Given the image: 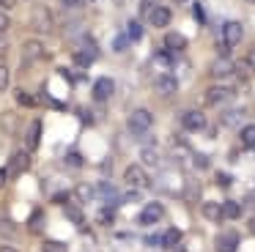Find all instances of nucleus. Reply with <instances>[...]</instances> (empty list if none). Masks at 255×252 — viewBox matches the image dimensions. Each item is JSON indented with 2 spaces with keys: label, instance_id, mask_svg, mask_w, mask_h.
Listing matches in <instances>:
<instances>
[{
  "label": "nucleus",
  "instance_id": "1",
  "mask_svg": "<svg viewBox=\"0 0 255 252\" xmlns=\"http://www.w3.org/2000/svg\"><path fill=\"white\" fill-rule=\"evenodd\" d=\"M151 126H154V115H151V110H145V107L132 110V115L127 118V129L132 131L134 137H143Z\"/></svg>",
  "mask_w": 255,
  "mask_h": 252
},
{
  "label": "nucleus",
  "instance_id": "2",
  "mask_svg": "<svg viewBox=\"0 0 255 252\" xmlns=\"http://www.w3.org/2000/svg\"><path fill=\"white\" fill-rule=\"evenodd\" d=\"M124 184H129L132 189H145V186H151V178L143 164H129L124 170Z\"/></svg>",
  "mask_w": 255,
  "mask_h": 252
},
{
  "label": "nucleus",
  "instance_id": "3",
  "mask_svg": "<svg viewBox=\"0 0 255 252\" xmlns=\"http://www.w3.org/2000/svg\"><path fill=\"white\" fill-rule=\"evenodd\" d=\"M239 241H242V236H239L233 228L220 230V233H217V239H214V250L217 252H236L239 250Z\"/></svg>",
  "mask_w": 255,
  "mask_h": 252
},
{
  "label": "nucleus",
  "instance_id": "4",
  "mask_svg": "<svg viewBox=\"0 0 255 252\" xmlns=\"http://www.w3.org/2000/svg\"><path fill=\"white\" fill-rule=\"evenodd\" d=\"M162 217H165V208H162V203H145V206L140 208V214H137V222L145 225V228H151V225H156Z\"/></svg>",
  "mask_w": 255,
  "mask_h": 252
},
{
  "label": "nucleus",
  "instance_id": "5",
  "mask_svg": "<svg viewBox=\"0 0 255 252\" xmlns=\"http://www.w3.org/2000/svg\"><path fill=\"white\" fill-rule=\"evenodd\" d=\"M181 126L187 131H203L206 129L203 110H184V113H181Z\"/></svg>",
  "mask_w": 255,
  "mask_h": 252
},
{
  "label": "nucleus",
  "instance_id": "6",
  "mask_svg": "<svg viewBox=\"0 0 255 252\" xmlns=\"http://www.w3.org/2000/svg\"><path fill=\"white\" fill-rule=\"evenodd\" d=\"M30 167V151L25 148V151H14L11 159H8V175H22L25 170Z\"/></svg>",
  "mask_w": 255,
  "mask_h": 252
},
{
  "label": "nucleus",
  "instance_id": "7",
  "mask_svg": "<svg viewBox=\"0 0 255 252\" xmlns=\"http://www.w3.org/2000/svg\"><path fill=\"white\" fill-rule=\"evenodd\" d=\"M242 38H244L242 22L231 19V22H225V25H222V41H225L228 47H236V44H242Z\"/></svg>",
  "mask_w": 255,
  "mask_h": 252
},
{
  "label": "nucleus",
  "instance_id": "8",
  "mask_svg": "<svg viewBox=\"0 0 255 252\" xmlns=\"http://www.w3.org/2000/svg\"><path fill=\"white\" fill-rule=\"evenodd\" d=\"M236 96V91L228 85H211L209 91H206V104H225L231 102V99Z\"/></svg>",
  "mask_w": 255,
  "mask_h": 252
},
{
  "label": "nucleus",
  "instance_id": "9",
  "mask_svg": "<svg viewBox=\"0 0 255 252\" xmlns=\"http://www.w3.org/2000/svg\"><path fill=\"white\" fill-rule=\"evenodd\" d=\"M30 22H33V27L39 33H50L52 30V14L44 8V5H36L33 14H30Z\"/></svg>",
  "mask_w": 255,
  "mask_h": 252
},
{
  "label": "nucleus",
  "instance_id": "10",
  "mask_svg": "<svg viewBox=\"0 0 255 252\" xmlns=\"http://www.w3.org/2000/svg\"><path fill=\"white\" fill-rule=\"evenodd\" d=\"M44 55H47V49H44V44H41L39 38H28V41L22 44V60L25 63H33V60L44 58Z\"/></svg>",
  "mask_w": 255,
  "mask_h": 252
},
{
  "label": "nucleus",
  "instance_id": "11",
  "mask_svg": "<svg viewBox=\"0 0 255 252\" xmlns=\"http://www.w3.org/2000/svg\"><path fill=\"white\" fill-rule=\"evenodd\" d=\"M94 99L96 102H107V99L113 96V93H116V82L110 80V77H99V80L94 82Z\"/></svg>",
  "mask_w": 255,
  "mask_h": 252
},
{
  "label": "nucleus",
  "instance_id": "12",
  "mask_svg": "<svg viewBox=\"0 0 255 252\" xmlns=\"http://www.w3.org/2000/svg\"><path fill=\"white\" fill-rule=\"evenodd\" d=\"M145 19H148V25H154V27H167L170 19H173V11L167 8V5H154Z\"/></svg>",
  "mask_w": 255,
  "mask_h": 252
},
{
  "label": "nucleus",
  "instance_id": "13",
  "mask_svg": "<svg viewBox=\"0 0 255 252\" xmlns=\"http://www.w3.org/2000/svg\"><path fill=\"white\" fill-rule=\"evenodd\" d=\"M162 44H165L167 52H184V49H187V38H184V33H178V30H167Z\"/></svg>",
  "mask_w": 255,
  "mask_h": 252
},
{
  "label": "nucleus",
  "instance_id": "14",
  "mask_svg": "<svg viewBox=\"0 0 255 252\" xmlns=\"http://www.w3.org/2000/svg\"><path fill=\"white\" fill-rule=\"evenodd\" d=\"M39 142H41V121L36 118L28 124V131H25V148H28V151H36Z\"/></svg>",
  "mask_w": 255,
  "mask_h": 252
},
{
  "label": "nucleus",
  "instance_id": "15",
  "mask_svg": "<svg viewBox=\"0 0 255 252\" xmlns=\"http://www.w3.org/2000/svg\"><path fill=\"white\" fill-rule=\"evenodd\" d=\"M178 91V80L173 74H159L156 77V93L159 96H173Z\"/></svg>",
  "mask_w": 255,
  "mask_h": 252
},
{
  "label": "nucleus",
  "instance_id": "16",
  "mask_svg": "<svg viewBox=\"0 0 255 252\" xmlns=\"http://www.w3.org/2000/svg\"><path fill=\"white\" fill-rule=\"evenodd\" d=\"M211 77H217V80H225V77H233V60L231 58H217L214 63H211Z\"/></svg>",
  "mask_w": 255,
  "mask_h": 252
},
{
  "label": "nucleus",
  "instance_id": "17",
  "mask_svg": "<svg viewBox=\"0 0 255 252\" xmlns=\"http://www.w3.org/2000/svg\"><path fill=\"white\" fill-rule=\"evenodd\" d=\"M200 211L209 222H222V203H203Z\"/></svg>",
  "mask_w": 255,
  "mask_h": 252
},
{
  "label": "nucleus",
  "instance_id": "18",
  "mask_svg": "<svg viewBox=\"0 0 255 252\" xmlns=\"http://www.w3.org/2000/svg\"><path fill=\"white\" fill-rule=\"evenodd\" d=\"M244 214V206L236 200H225L222 203V219H239Z\"/></svg>",
  "mask_w": 255,
  "mask_h": 252
},
{
  "label": "nucleus",
  "instance_id": "19",
  "mask_svg": "<svg viewBox=\"0 0 255 252\" xmlns=\"http://www.w3.org/2000/svg\"><path fill=\"white\" fill-rule=\"evenodd\" d=\"M250 74H253V66H250L247 58H244V60H233V77H236V80L247 82Z\"/></svg>",
  "mask_w": 255,
  "mask_h": 252
},
{
  "label": "nucleus",
  "instance_id": "20",
  "mask_svg": "<svg viewBox=\"0 0 255 252\" xmlns=\"http://www.w3.org/2000/svg\"><path fill=\"white\" fill-rule=\"evenodd\" d=\"M178 241H181V230L167 228L165 233H162V247H165V250H176V247H178Z\"/></svg>",
  "mask_w": 255,
  "mask_h": 252
},
{
  "label": "nucleus",
  "instance_id": "21",
  "mask_svg": "<svg viewBox=\"0 0 255 252\" xmlns=\"http://www.w3.org/2000/svg\"><path fill=\"white\" fill-rule=\"evenodd\" d=\"M239 140H242L244 148H253V151H255V124L242 126V131H239Z\"/></svg>",
  "mask_w": 255,
  "mask_h": 252
},
{
  "label": "nucleus",
  "instance_id": "22",
  "mask_svg": "<svg viewBox=\"0 0 255 252\" xmlns=\"http://www.w3.org/2000/svg\"><path fill=\"white\" fill-rule=\"evenodd\" d=\"M140 162L145 164V167H156V164H159V151H156V148H143V151H140Z\"/></svg>",
  "mask_w": 255,
  "mask_h": 252
},
{
  "label": "nucleus",
  "instance_id": "23",
  "mask_svg": "<svg viewBox=\"0 0 255 252\" xmlns=\"http://www.w3.org/2000/svg\"><path fill=\"white\" fill-rule=\"evenodd\" d=\"M74 195H77V200L80 203H91L96 197V186H91V184H80L77 189H74Z\"/></svg>",
  "mask_w": 255,
  "mask_h": 252
},
{
  "label": "nucleus",
  "instance_id": "24",
  "mask_svg": "<svg viewBox=\"0 0 255 252\" xmlns=\"http://www.w3.org/2000/svg\"><path fill=\"white\" fill-rule=\"evenodd\" d=\"M242 115H244V110H228V113H222V124L225 126H239L242 124Z\"/></svg>",
  "mask_w": 255,
  "mask_h": 252
},
{
  "label": "nucleus",
  "instance_id": "25",
  "mask_svg": "<svg viewBox=\"0 0 255 252\" xmlns=\"http://www.w3.org/2000/svg\"><path fill=\"white\" fill-rule=\"evenodd\" d=\"M127 36L132 38V41H140V38H143V25H140L137 19H132L127 25Z\"/></svg>",
  "mask_w": 255,
  "mask_h": 252
},
{
  "label": "nucleus",
  "instance_id": "26",
  "mask_svg": "<svg viewBox=\"0 0 255 252\" xmlns=\"http://www.w3.org/2000/svg\"><path fill=\"white\" fill-rule=\"evenodd\" d=\"M8 85H11V71L6 63H0V93H6Z\"/></svg>",
  "mask_w": 255,
  "mask_h": 252
},
{
  "label": "nucleus",
  "instance_id": "27",
  "mask_svg": "<svg viewBox=\"0 0 255 252\" xmlns=\"http://www.w3.org/2000/svg\"><path fill=\"white\" fill-rule=\"evenodd\" d=\"M14 96H17V102L22 104V107H36V104H39V99L30 96V93H25V91H17Z\"/></svg>",
  "mask_w": 255,
  "mask_h": 252
},
{
  "label": "nucleus",
  "instance_id": "28",
  "mask_svg": "<svg viewBox=\"0 0 255 252\" xmlns=\"http://www.w3.org/2000/svg\"><path fill=\"white\" fill-rule=\"evenodd\" d=\"M28 225H30V230H44V211H33Z\"/></svg>",
  "mask_w": 255,
  "mask_h": 252
},
{
  "label": "nucleus",
  "instance_id": "29",
  "mask_svg": "<svg viewBox=\"0 0 255 252\" xmlns=\"http://www.w3.org/2000/svg\"><path fill=\"white\" fill-rule=\"evenodd\" d=\"M129 41H132V38H129L127 33H118V36L113 38V49H116V52H124V49L129 47Z\"/></svg>",
  "mask_w": 255,
  "mask_h": 252
},
{
  "label": "nucleus",
  "instance_id": "30",
  "mask_svg": "<svg viewBox=\"0 0 255 252\" xmlns=\"http://www.w3.org/2000/svg\"><path fill=\"white\" fill-rule=\"evenodd\" d=\"M83 162H85V159H83V153H80V151H69L66 153V164H69V167H83Z\"/></svg>",
  "mask_w": 255,
  "mask_h": 252
},
{
  "label": "nucleus",
  "instance_id": "31",
  "mask_svg": "<svg viewBox=\"0 0 255 252\" xmlns=\"http://www.w3.org/2000/svg\"><path fill=\"white\" fill-rule=\"evenodd\" d=\"M66 217L72 219V222H77V225H83V211H80L77 206H72V203H66Z\"/></svg>",
  "mask_w": 255,
  "mask_h": 252
},
{
  "label": "nucleus",
  "instance_id": "32",
  "mask_svg": "<svg viewBox=\"0 0 255 252\" xmlns=\"http://www.w3.org/2000/svg\"><path fill=\"white\" fill-rule=\"evenodd\" d=\"M69 247L63 244V241H44V250L41 252H66Z\"/></svg>",
  "mask_w": 255,
  "mask_h": 252
},
{
  "label": "nucleus",
  "instance_id": "33",
  "mask_svg": "<svg viewBox=\"0 0 255 252\" xmlns=\"http://www.w3.org/2000/svg\"><path fill=\"white\" fill-rule=\"evenodd\" d=\"M192 162H195V167H198V170L209 167V156H206V153H192Z\"/></svg>",
  "mask_w": 255,
  "mask_h": 252
},
{
  "label": "nucleus",
  "instance_id": "34",
  "mask_svg": "<svg viewBox=\"0 0 255 252\" xmlns=\"http://www.w3.org/2000/svg\"><path fill=\"white\" fill-rule=\"evenodd\" d=\"M8 27H11V19H8V11L0 8V33H8Z\"/></svg>",
  "mask_w": 255,
  "mask_h": 252
},
{
  "label": "nucleus",
  "instance_id": "35",
  "mask_svg": "<svg viewBox=\"0 0 255 252\" xmlns=\"http://www.w3.org/2000/svg\"><path fill=\"white\" fill-rule=\"evenodd\" d=\"M154 0H140V14H143V16H148L151 14V8H154Z\"/></svg>",
  "mask_w": 255,
  "mask_h": 252
},
{
  "label": "nucleus",
  "instance_id": "36",
  "mask_svg": "<svg viewBox=\"0 0 255 252\" xmlns=\"http://www.w3.org/2000/svg\"><path fill=\"white\" fill-rule=\"evenodd\" d=\"M99 222H105V225L113 222V208H102V211H99Z\"/></svg>",
  "mask_w": 255,
  "mask_h": 252
},
{
  "label": "nucleus",
  "instance_id": "37",
  "mask_svg": "<svg viewBox=\"0 0 255 252\" xmlns=\"http://www.w3.org/2000/svg\"><path fill=\"white\" fill-rule=\"evenodd\" d=\"M8 52V41H6V33H0V58Z\"/></svg>",
  "mask_w": 255,
  "mask_h": 252
},
{
  "label": "nucleus",
  "instance_id": "38",
  "mask_svg": "<svg viewBox=\"0 0 255 252\" xmlns=\"http://www.w3.org/2000/svg\"><path fill=\"white\" fill-rule=\"evenodd\" d=\"M52 200H55V203H66L69 200V192H58V195H52Z\"/></svg>",
  "mask_w": 255,
  "mask_h": 252
},
{
  "label": "nucleus",
  "instance_id": "39",
  "mask_svg": "<svg viewBox=\"0 0 255 252\" xmlns=\"http://www.w3.org/2000/svg\"><path fill=\"white\" fill-rule=\"evenodd\" d=\"M14 5H17V0H0V8H3V11L14 8Z\"/></svg>",
  "mask_w": 255,
  "mask_h": 252
},
{
  "label": "nucleus",
  "instance_id": "40",
  "mask_svg": "<svg viewBox=\"0 0 255 252\" xmlns=\"http://www.w3.org/2000/svg\"><path fill=\"white\" fill-rule=\"evenodd\" d=\"M6 181H8V170L0 167V186H6Z\"/></svg>",
  "mask_w": 255,
  "mask_h": 252
},
{
  "label": "nucleus",
  "instance_id": "41",
  "mask_svg": "<svg viewBox=\"0 0 255 252\" xmlns=\"http://www.w3.org/2000/svg\"><path fill=\"white\" fill-rule=\"evenodd\" d=\"M11 230H14L11 222H0V233H11Z\"/></svg>",
  "mask_w": 255,
  "mask_h": 252
},
{
  "label": "nucleus",
  "instance_id": "42",
  "mask_svg": "<svg viewBox=\"0 0 255 252\" xmlns=\"http://www.w3.org/2000/svg\"><path fill=\"white\" fill-rule=\"evenodd\" d=\"M217 181H220V186H228V184H231V178H228L225 173H220V175H217Z\"/></svg>",
  "mask_w": 255,
  "mask_h": 252
},
{
  "label": "nucleus",
  "instance_id": "43",
  "mask_svg": "<svg viewBox=\"0 0 255 252\" xmlns=\"http://www.w3.org/2000/svg\"><path fill=\"white\" fill-rule=\"evenodd\" d=\"M244 203H247L250 208H255V192H253V195H247V200H244Z\"/></svg>",
  "mask_w": 255,
  "mask_h": 252
},
{
  "label": "nucleus",
  "instance_id": "44",
  "mask_svg": "<svg viewBox=\"0 0 255 252\" xmlns=\"http://www.w3.org/2000/svg\"><path fill=\"white\" fill-rule=\"evenodd\" d=\"M247 60H250V66L255 69V49H250V55H247Z\"/></svg>",
  "mask_w": 255,
  "mask_h": 252
},
{
  "label": "nucleus",
  "instance_id": "45",
  "mask_svg": "<svg viewBox=\"0 0 255 252\" xmlns=\"http://www.w3.org/2000/svg\"><path fill=\"white\" fill-rule=\"evenodd\" d=\"M0 252H19V250H14V247H8V244H6V247H0Z\"/></svg>",
  "mask_w": 255,
  "mask_h": 252
},
{
  "label": "nucleus",
  "instance_id": "46",
  "mask_svg": "<svg viewBox=\"0 0 255 252\" xmlns=\"http://www.w3.org/2000/svg\"><path fill=\"white\" fill-rule=\"evenodd\" d=\"M61 3H66V5H77L80 0H61Z\"/></svg>",
  "mask_w": 255,
  "mask_h": 252
},
{
  "label": "nucleus",
  "instance_id": "47",
  "mask_svg": "<svg viewBox=\"0 0 255 252\" xmlns=\"http://www.w3.org/2000/svg\"><path fill=\"white\" fill-rule=\"evenodd\" d=\"M250 230H253V233H255V217L250 219Z\"/></svg>",
  "mask_w": 255,
  "mask_h": 252
},
{
  "label": "nucleus",
  "instance_id": "48",
  "mask_svg": "<svg viewBox=\"0 0 255 252\" xmlns=\"http://www.w3.org/2000/svg\"><path fill=\"white\" fill-rule=\"evenodd\" d=\"M176 3H189V0H176Z\"/></svg>",
  "mask_w": 255,
  "mask_h": 252
},
{
  "label": "nucleus",
  "instance_id": "49",
  "mask_svg": "<svg viewBox=\"0 0 255 252\" xmlns=\"http://www.w3.org/2000/svg\"><path fill=\"white\" fill-rule=\"evenodd\" d=\"M247 3H255V0H247Z\"/></svg>",
  "mask_w": 255,
  "mask_h": 252
}]
</instances>
